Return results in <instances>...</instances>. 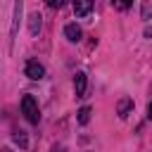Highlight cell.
Wrapping results in <instances>:
<instances>
[{"label": "cell", "mask_w": 152, "mask_h": 152, "mask_svg": "<svg viewBox=\"0 0 152 152\" xmlns=\"http://www.w3.org/2000/svg\"><path fill=\"white\" fill-rule=\"evenodd\" d=\"M90 121V107H81L78 109V124H88Z\"/></svg>", "instance_id": "ba28073f"}, {"label": "cell", "mask_w": 152, "mask_h": 152, "mask_svg": "<svg viewBox=\"0 0 152 152\" xmlns=\"http://www.w3.org/2000/svg\"><path fill=\"white\" fill-rule=\"evenodd\" d=\"M131 109H133V100H131V97H121V100H119V107H116L119 116L126 119V116L131 114Z\"/></svg>", "instance_id": "5b68a950"}, {"label": "cell", "mask_w": 152, "mask_h": 152, "mask_svg": "<svg viewBox=\"0 0 152 152\" xmlns=\"http://www.w3.org/2000/svg\"><path fill=\"white\" fill-rule=\"evenodd\" d=\"M131 2H114V7H119V10H126Z\"/></svg>", "instance_id": "7c38bea8"}, {"label": "cell", "mask_w": 152, "mask_h": 152, "mask_svg": "<svg viewBox=\"0 0 152 152\" xmlns=\"http://www.w3.org/2000/svg\"><path fill=\"white\" fill-rule=\"evenodd\" d=\"M21 112H24L28 124H38L40 121V109H38V102H36L33 95H24L21 97Z\"/></svg>", "instance_id": "6da1fadb"}, {"label": "cell", "mask_w": 152, "mask_h": 152, "mask_svg": "<svg viewBox=\"0 0 152 152\" xmlns=\"http://www.w3.org/2000/svg\"><path fill=\"white\" fill-rule=\"evenodd\" d=\"M48 5H50V7H62V0H50Z\"/></svg>", "instance_id": "8fae6325"}, {"label": "cell", "mask_w": 152, "mask_h": 152, "mask_svg": "<svg viewBox=\"0 0 152 152\" xmlns=\"http://www.w3.org/2000/svg\"><path fill=\"white\" fill-rule=\"evenodd\" d=\"M24 74H26L31 81H38V78H43V76H45V66H43L38 59H28V62H26V66H24Z\"/></svg>", "instance_id": "7a4b0ae2"}, {"label": "cell", "mask_w": 152, "mask_h": 152, "mask_svg": "<svg viewBox=\"0 0 152 152\" xmlns=\"http://www.w3.org/2000/svg\"><path fill=\"white\" fill-rule=\"evenodd\" d=\"M147 119H152V102L147 104Z\"/></svg>", "instance_id": "4fadbf2b"}, {"label": "cell", "mask_w": 152, "mask_h": 152, "mask_svg": "<svg viewBox=\"0 0 152 152\" xmlns=\"http://www.w3.org/2000/svg\"><path fill=\"white\" fill-rule=\"evenodd\" d=\"M64 36H66V40L78 43L81 36H83V31H81V26H76V24H66V26H64Z\"/></svg>", "instance_id": "277c9868"}, {"label": "cell", "mask_w": 152, "mask_h": 152, "mask_svg": "<svg viewBox=\"0 0 152 152\" xmlns=\"http://www.w3.org/2000/svg\"><path fill=\"white\" fill-rule=\"evenodd\" d=\"M90 10H93V2H90V0H76V2H74V12H76L78 17H86Z\"/></svg>", "instance_id": "8992f818"}, {"label": "cell", "mask_w": 152, "mask_h": 152, "mask_svg": "<svg viewBox=\"0 0 152 152\" xmlns=\"http://www.w3.org/2000/svg\"><path fill=\"white\" fill-rule=\"evenodd\" d=\"M40 19H43V17H40L38 12H33V14L28 17V31H31V36H36V33L40 31Z\"/></svg>", "instance_id": "52a82bcc"}, {"label": "cell", "mask_w": 152, "mask_h": 152, "mask_svg": "<svg viewBox=\"0 0 152 152\" xmlns=\"http://www.w3.org/2000/svg\"><path fill=\"white\" fill-rule=\"evenodd\" d=\"M86 86H88V76L83 71H78L74 76V90H76V97H83L86 95Z\"/></svg>", "instance_id": "3957f363"}, {"label": "cell", "mask_w": 152, "mask_h": 152, "mask_svg": "<svg viewBox=\"0 0 152 152\" xmlns=\"http://www.w3.org/2000/svg\"><path fill=\"white\" fill-rule=\"evenodd\" d=\"M14 140H17V142H19L21 147H26V138H24V133H21V131H19V133L14 135Z\"/></svg>", "instance_id": "30bf717a"}, {"label": "cell", "mask_w": 152, "mask_h": 152, "mask_svg": "<svg viewBox=\"0 0 152 152\" xmlns=\"http://www.w3.org/2000/svg\"><path fill=\"white\" fill-rule=\"evenodd\" d=\"M150 17H152V5L145 2V5H142V19H150Z\"/></svg>", "instance_id": "9c48e42d"}]
</instances>
